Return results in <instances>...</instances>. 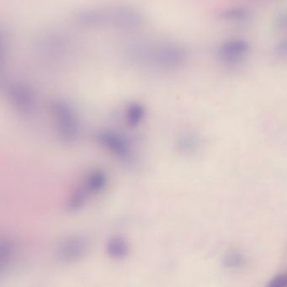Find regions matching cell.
Returning a JSON list of instances; mask_svg holds the SVG:
<instances>
[{
	"mask_svg": "<svg viewBox=\"0 0 287 287\" xmlns=\"http://www.w3.org/2000/svg\"><path fill=\"white\" fill-rule=\"evenodd\" d=\"M248 51V42L243 40H231L219 46L217 55L222 63L236 64L245 58Z\"/></svg>",
	"mask_w": 287,
	"mask_h": 287,
	"instance_id": "cell-4",
	"label": "cell"
},
{
	"mask_svg": "<svg viewBox=\"0 0 287 287\" xmlns=\"http://www.w3.org/2000/svg\"><path fill=\"white\" fill-rule=\"evenodd\" d=\"M51 112L60 138L66 142H74L79 137V124L72 107L58 100L51 104Z\"/></svg>",
	"mask_w": 287,
	"mask_h": 287,
	"instance_id": "cell-1",
	"label": "cell"
},
{
	"mask_svg": "<svg viewBox=\"0 0 287 287\" xmlns=\"http://www.w3.org/2000/svg\"><path fill=\"white\" fill-rule=\"evenodd\" d=\"M106 252L111 259H122L129 253V245L122 237L115 236L109 239L106 245Z\"/></svg>",
	"mask_w": 287,
	"mask_h": 287,
	"instance_id": "cell-5",
	"label": "cell"
},
{
	"mask_svg": "<svg viewBox=\"0 0 287 287\" xmlns=\"http://www.w3.org/2000/svg\"><path fill=\"white\" fill-rule=\"evenodd\" d=\"M241 261H242V259H241L240 256L236 255H230L229 257H227V260H226L227 265H229V266L239 265V264H240Z\"/></svg>",
	"mask_w": 287,
	"mask_h": 287,
	"instance_id": "cell-11",
	"label": "cell"
},
{
	"mask_svg": "<svg viewBox=\"0 0 287 287\" xmlns=\"http://www.w3.org/2000/svg\"><path fill=\"white\" fill-rule=\"evenodd\" d=\"M97 141L114 156L124 162H130L133 158L132 147L128 140L116 132L104 131L97 135Z\"/></svg>",
	"mask_w": 287,
	"mask_h": 287,
	"instance_id": "cell-2",
	"label": "cell"
},
{
	"mask_svg": "<svg viewBox=\"0 0 287 287\" xmlns=\"http://www.w3.org/2000/svg\"><path fill=\"white\" fill-rule=\"evenodd\" d=\"M277 50L279 53L281 54V55H287V41L282 42L280 46L278 47Z\"/></svg>",
	"mask_w": 287,
	"mask_h": 287,
	"instance_id": "cell-12",
	"label": "cell"
},
{
	"mask_svg": "<svg viewBox=\"0 0 287 287\" xmlns=\"http://www.w3.org/2000/svg\"><path fill=\"white\" fill-rule=\"evenodd\" d=\"M88 247V239L84 237L79 235L69 237L63 240L58 247V259L65 263L79 261L85 256Z\"/></svg>",
	"mask_w": 287,
	"mask_h": 287,
	"instance_id": "cell-3",
	"label": "cell"
},
{
	"mask_svg": "<svg viewBox=\"0 0 287 287\" xmlns=\"http://www.w3.org/2000/svg\"><path fill=\"white\" fill-rule=\"evenodd\" d=\"M270 287H285L287 286V272L286 273L276 276L271 280L268 284Z\"/></svg>",
	"mask_w": 287,
	"mask_h": 287,
	"instance_id": "cell-10",
	"label": "cell"
},
{
	"mask_svg": "<svg viewBox=\"0 0 287 287\" xmlns=\"http://www.w3.org/2000/svg\"><path fill=\"white\" fill-rule=\"evenodd\" d=\"M144 107L141 106L140 104H133L130 105L125 113V117L129 125L132 127H136L138 125L139 123L141 122V120L144 119Z\"/></svg>",
	"mask_w": 287,
	"mask_h": 287,
	"instance_id": "cell-7",
	"label": "cell"
},
{
	"mask_svg": "<svg viewBox=\"0 0 287 287\" xmlns=\"http://www.w3.org/2000/svg\"><path fill=\"white\" fill-rule=\"evenodd\" d=\"M222 16L230 21H243L246 17L248 16V13L245 9L237 8V9H231L225 12L222 14Z\"/></svg>",
	"mask_w": 287,
	"mask_h": 287,
	"instance_id": "cell-9",
	"label": "cell"
},
{
	"mask_svg": "<svg viewBox=\"0 0 287 287\" xmlns=\"http://www.w3.org/2000/svg\"><path fill=\"white\" fill-rule=\"evenodd\" d=\"M14 247L10 241H4L1 243L0 249V268L1 271L5 267L8 266L14 257Z\"/></svg>",
	"mask_w": 287,
	"mask_h": 287,
	"instance_id": "cell-8",
	"label": "cell"
},
{
	"mask_svg": "<svg viewBox=\"0 0 287 287\" xmlns=\"http://www.w3.org/2000/svg\"><path fill=\"white\" fill-rule=\"evenodd\" d=\"M107 183L106 174L101 170L91 172L84 180L83 184L89 189L93 194L99 193L104 190Z\"/></svg>",
	"mask_w": 287,
	"mask_h": 287,
	"instance_id": "cell-6",
	"label": "cell"
}]
</instances>
